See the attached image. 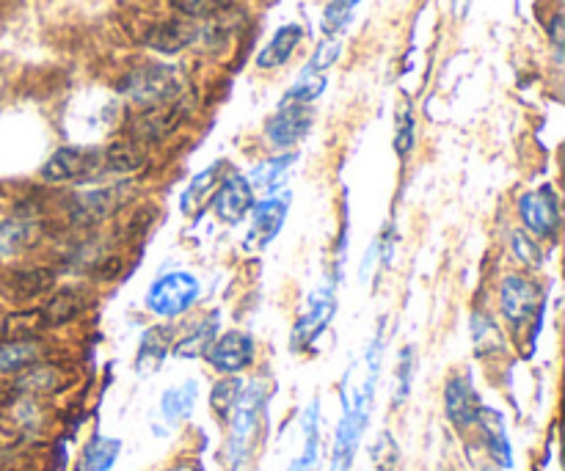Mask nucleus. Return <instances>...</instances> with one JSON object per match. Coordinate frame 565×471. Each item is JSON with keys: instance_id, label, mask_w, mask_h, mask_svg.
Wrapping results in <instances>:
<instances>
[{"instance_id": "9b49d317", "label": "nucleus", "mask_w": 565, "mask_h": 471, "mask_svg": "<svg viewBox=\"0 0 565 471\" xmlns=\"http://www.w3.org/2000/svg\"><path fill=\"white\" fill-rule=\"evenodd\" d=\"M519 215H522L527 232L535 237H552L561 226V207L552 188H539L519 199Z\"/></svg>"}, {"instance_id": "ea45409f", "label": "nucleus", "mask_w": 565, "mask_h": 471, "mask_svg": "<svg viewBox=\"0 0 565 471\" xmlns=\"http://www.w3.org/2000/svg\"><path fill=\"white\" fill-rule=\"evenodd\" d=\"M373 461L381 471H395L397 467V445L390 433H381L373 447Z\"/></svg>"}, {"instance_id": "39448f33", "label": "nucleus", "mask_w": 565, "mask_h": 471, "mask_svg": "<svg viewBox=\"0 0 565 471\" xmlns=\"http://www.w3.org/2000/svg\"><path fill=\"white\" fill-rule=\"evenodd\" d=\"M105 171H108V165H105L103 149L64 147L44 163L42 176L47 182H83L97 180Z\"/></svg>"}, {"instance_id": "dca6fc26", "label": "nucleus", "mask_w": 565, "mask_h": 471, "mask_svg": "<svg viewBox=\"0 0 565 471\" xmlns=\"http://www.w3.org/2000/svg\"><path fill=\"white\" fill-rule=\"evenodd\" d=\"M182 116H185V110H182L180 103L166 105V108L147 110V114L138 116V119L132 121V127H130L132 141H138V143L163 141V138H169L171 132L177 130V125L182 121Z\"/></svg>"}, {"instance_id": "f257e3e1", "label": "nucleus", "mask_w": 565, "mask_h": 471, "mask_svg": "<svg viewBox=\"0 0 565 471\" xmlns=\"http://www.w3.org/2000/svg\"><path fill=\"white\" fill-rule=\"evenodd\" d=\"M381 347H384V331L373 336L367 353H364V373L356 389L348 381L342 384V417L337 425L334 447H331V471H351L356 461L359 445H362L370 411H373L375 386H379Z\"/></svg>"}, {"instance_id": "1a4fd4ad", "label": "nucleus", "mask_w": 565, "mask_h": 471, "mask_svg": "<svg viewBox=\"0 0 565 471\" xmlns=\"http://www.w3.org/2000/svg\"><path fill=\"white\" fill-rule=\"evenodd\" d=\"M315 114L309 105H296V103H281L279 110L268 119L265 125V138L274 149H290L296 147L301 138H307V132L312 130Z\"/></svg>"}, {"instance_id": "b1692460", "label": "nucleus", "mask_w": 565, "mask_h": 471, "mask_svg": "<svg viewBox=\"0 0 565 471\" xmlns=\"http://www.w3.org/2000/svg\"><path fill=\"white\" fill-rule=\"evenodd\" d=\"M39 224L28 218H11L0 224V257H17L36 246Z\"/></svg>"}, {"instance_id": "7c9ffc66", "label": "nucleus", "mask_w": 565, "mask_h": 471, "mask_svg": "<svg viewBox=\"0 0 565 471\" xmlns=\"http://www.w3.org/2000/svg\"><path fill=\"white\" fill-rule=\"evenodd\" d=\"M243 381L237 378V375H226V378H221L218 384L213 386V392H210V408L215 411V417L221 419V422H226L232 414V408L237 406V400H241L243 395Z\"/></svg>"}, {"instance_id": "7ed1b4c3", "label": "nucleus", "mask_w": 565, "mask_h": 471, "mask_svg": "<svg viewBox=\"0 0 565 471\" xmlns=\"http://www.w3.org/2000/svg\"><path fill=\"white\" fill-rule=\"evenodd\" d=\"M182 88H185V83H182L180 72L166 64H143L127 72L125 81H121V92L147 110L180 103Z\"/></svg>"}, {"instance_id": "4c0bfd02", "label": "nucleus", "mask_w": 565, "mask_h": 471, "mask_svg": "<svg viewBox=\"0 0 565 471\" xmlns=\"http://www.w3.org/2000/svg\"><path fill=\"white\" fill-rule=\"evenodd\" d=\"M414 381V347H406L401 353V362H397V386H395V406H401L403 400L412 392Z\"/></svg>"}, {"instance_id": "58836bf2", "label": "nucleus", "mask_w": 565, "mask_h": 471, "mask_svg": "<svg viewBox=\"0 0 565 471\" xmlns=\"http://www.w3.org/2000/svg\"><path fill=\"white\" fill-rule=\"evenodd\" d=\"M511 243H513V251H516V257L522 259V265H527V268H541V259H544V254H541V246L533 240V237L524 235V232H513Z\"/></svg>"}, {"instance_id": "a878e982", "label": "nucleus", "mask_w": 565, "mask_h": 471, "mask_svg": "<svg viewBox=\"0 0 565 471\" xmlns=\"http://www.w3.org/2000/svg\"><path fill=\"white\" fill-rule=\"evenodd\" d=\"M296 160H298L296 152H287V154H274V158L254 165V171L248 174V185H252V191H274V188L285 180L287 171L296 165Z\"/></svg>"}, {"instance_id": "37998d69", "label": "nucleus", "mask_w": 565, "mask_h": 471, "mask_svg": "<svg viewBox=\"0 0 565 471\" xmlns=\"http://www.w3.org/2000/svg\"><path fill=\"white\" fill-rule=\"evenodd\" d=\"M456 6H458V11L463 14V11H467V6H469V0H456Z\"/></svg>"}, {"instance_id": "20e7f679", "label": "nucleus", "mask_w": 565, "mask_h": 471, "mask_svg": "<svg viewBox=\"0 0 565 471\" xmlns=\"http://www.w3.org/2000/svg\"><path fill=\"white\" fill-rule=\"evenodd\" d=\"M199 292H202V287H199L196 276L185 274V270H174V274L160 276V279L149 287L147 307L149 312H154L158 318H180L182 312H188V309L196 303Z\"/></svg>"}, {"instance_id": "0eeeda50", "label": "nucleus", "mask_w": 565, "mask_h": 471, "mask_svg": "<svg viewBox=\"0 0 565 471\" xmlns=\"http://www.w3.org/2000/svg\"><path fill=\"white\" fill-rule=\"evenodd\" d=\"M334 309H337V287L334 285H326L309 298V307L301 318L296 320L292 325V336H290V345L292 351H307L312 347V342L329 329L331 318H334Z\"/></svg>"}, {"instance_id": "e433bc0d", "label": "nucleus", "mask_w": 565, "mask_h": 471, "mask_svg": "<svg viewBox=\"0 0 565 471\" xmlns=\"http://www.w3.org/2000/svg\"><path fill=\"white\" fill-rule=\"evenodd\" d=\"M232 0H174V9L180 11L185 20H196V17H207L213 11L230 9Z\"/></svg>"}, {"instance_id": "c756f323", "label": "nucleus", "mask_w": 565, "mask_h": 471, "mask_svg": "<svg viewBox=\"0 0 565 471\" xmlns=\"http://www.w3.org/2000/svg\"><path fill=\"white\" fill-rule=\"evenodd\" d=\"M105 152V165H108L110 174H130V171L141 169L143 165V152L136 147V141H116L110 143Z\"/></svg>"}, {"instance_id": "412c9836", "label": "nucleus", "mask_w": 565, "mask_h": 471, "mask_svg": "<svg viewBox=\"0 0 565 471\" xmlns=\"http://www.w3.org/2000/svg\"><path fill=\"white\" fill-rule=\"evenodd\" d=\"M303 39V28L298 22H290V25H281L279 31L270 36V42L265 44L263 53L257 55L259 69H276V66H285L287 61L292 58V53L298 50Z\"/></svg>"}, {"instance_id": "a19ab883", "label": "nucleus", "mask_w": 565, "mask_h": 471, "mask_svg": "<svg viewBox=\"0 0 565 471\" xmlns=\"http://www.w3.org/2000/svg\"><path fill=\"white\" fill-rule=\"evenodd\" d=\"M550 36L555 42V47H563V14H555V20L550 22Z\"/></svg>"}, {"instance_id": "6ab92c4d", "label": "nucleus", "mask_w": 565, "mask_h": 471, "mask_svg": "<svg viewBox=\"0 0 565 471\" xmlns=\"http://www.w3.org/2000/svg\"><path fill=\"white\" fill-rule=\"evenodd\" d=\"M169 353H171V329L152 325V329L143 331L141 345H138L136 373L143 375V378H149V375H154L160 367H163Z\"/></svg>"}, {"instance_id": "cd10ccee", "label": "nucleus", "mask_w": 565, "mask_h": 471, "mask_svg": "<svg viewBox=\"0 0 565 471\" xmlns=\"http://www.w3.org/2000/svg\"><path fill=\"white\" fill-rule=\"evenodd\" d=\"M39 362V345L31 340H14L0 345V375L17 373Z\"/></svg>"}, {"instance_id": "f704fd0d", "label": "nucleus", "mask_w": 565, "mask_h": 471, "mask_svg": "<svg viewBox=\"0 0 565 471\" xmlns=\"http://www.w3.org/2000/svg\"><path fill=\"white\" fill-rule=\"evenodd\" d=\"M342 53V42L340 39H326V42L318 44V50L312 53V58H309L307 69H303V75H323L329 66L337 64V58H340Z\"/></svg>"}, {"instance_id": "5701e85b", "label": "nucleus", "mask_w": 565, "mask_h": 471, "mask_svg": "<svg viewBox=\"0 0 565 471\" xmlns=\"http://www.w3.org/2000/svg\"><path fill=\"white\" fill-rule=\"evenodd\" d=\"M121 456V441L114 436L97 433L92 441H86L81 452L77 471H110Z\"/></svg>"}, {"instance_id": "a211bd4d", "label": "nucleus", "mask_w": 565, "mask_h": 471, "mask_svg": "<svg viewBox=\"0 0 565 471\" xmlns=\"http://www.w3.org/2000/svg\"><path fill=\"white\" fill-rule=\"evenodd\" d=\"M199 36V28L193 20H166V22H158V25L149 31L147 36V44L152 50H158V53H166V55H174L180 53V50H185L188 44L196 42Z\"/></svg>"}, {"instance_id": "423d86ee", "label": "nucleus", "mask_w": 565, "mask_h": 471, "mask_svg": "<svg viewBox=\"0 0 565 471\" xmlns=\"http://www.w3.org/2000/svg\"><path fill=\"white\" fill-rule=\"evenodd\" d=\"M500 303L502 314L511 320L516 329H524V325H539L541 320V290L539 285H533L524 276H505L500 287Z\"/></svg>"}, {"instance_id": "9d476101", "label": "nucleus", "mask_w": 565, "mask_h": 471, "mask_svg": "<svg viewBox=\"0 0 565 471\" xmlns=\"http://www.w3.org/2000/svg\"><path fill=\"white\" fill-rule=\"evenodd\" d=\"M480 392L475 389V381L472 375L461 373V375H452L445 386V414H447V422L458 430H467L472 428L475 419H478L480 411Z\"/></svg>"}, {"instance_id": "bb28decb", "label": "nucleus", "mask_w": 565, "mask_h": 471, "mask_svg": "<svg viewBox=\"0 0 565 471\" xmlns=\"http://www.w3.org/2000/svg\"><path fill=\"white\" fill-rule=\"evenodd\" d=\"M215 334H218V314H207L204 320H199L196 329L180 340L174 345L177 358H199L210 351V345L215 342Z\"/></svg>"}, {"instance_id": "4468645a", "label": "nucleus", "mask_w": 565, "mask_h": 471, "mask_svg": "<svg viewBox=\"0 0 565 471\" xmlns=\"http://www.w3.org/2000/svg\"><path fill=\"white\" fill-rule=\"evenodd\" d=\"M125 196L127 185L94 188V191L77 193L72 199V221H77V224H99L125 204Z\"/></svg>"}, {"instance_id": "72a5a7b5", "label": "nucleus", "mask_w": 565, "mask_h": 471, "mask_svg": "<svg viewBox=\"0 0 565 471\" xmlns=\"http://www.w3.org/2000/svg\"><path fill=\"white\" fill-rule=\"evenodd\" d=\"M326 92V75H301V81L285 94L281 103H296V105H309Z\"/></svg>"}, {"instance_id": "c9c22d12", "label": "nucleus", "mask_w": 565, "mask_h": 471, "mask_svg": "<svg viewBox=\"0 0 565 471\" xmlns=\"http://www.w3.org/2000/svg\"><path fill=\"white\" fill-rule=\"evenodd\" d=\"M414 147V110L412 105H403L397 114V132H395V149L401 158H406Z\"/></svg>"}, {"instance_id": "6e6552de", "label": "nucleus", "mask_w": 565, "mask_h": 471, "mask_svg": "<svg viewBox=\"0 0 565 471\" xmlns=\"http://www.w3.org/2000/svg\"><path fill=\"white\" fill-rule=\"evenodd\" d=\"M254 336L246 331H226L224 336L210 345V351L204 353L210 362V367L221 375H241L243 370H248L254 364Z\"/></svg>"}, {"instance_id": "f8f14e48", "label": "nucleus", "mask_w": 565, "mask_h": 471, "mask_svg": "<svg viewBox=\"0 0 565 471\" xmlns=\"http://www.w3.org/2000/svg\"><path fill=\"white\" fill-rule=\"evenodd\" d=\"M287 213H290V193L281 196L263 199L252 207V226H248L246 246L248 248H265L285 226Z\"/></svg>"}, {"instance_id": "aec40b11", "label": "nucleus", "mask_w": 565, "mask_h": 471, "mask_svg": "<svg viewBox=\"0 0 565 471\" xmlns=\"http://www.w3.org/2000/svg\"><path fill=\"white\" fill-rule=\"evenodd\" d=\"M320 469V406L309 403L301 414V452L292 461L290 471H318Z\"/></svg>"}, {"instance_id": "2eb2a0df", "label": "nucleus", "mask_w": 565, "mask_h": 471, "mask_svg": "<svg viewBox=\"0 0 565 471\" xmlns=\"http://www.w3.org/2000/svg\"><path fill=\"white\" fill-rule=\"evenodd\" d=\"M475 425L480 428V436H483V445L486 450H489L491 461L502 469H511L513 447H511V436H508V428H505V417H502L497 408L480 406Z\"/></svg>"}, {"instance_id": "473e14b6", "label": "nucleus", "mask_w": 565, "mask_h": 471, "mask_svg": "<svg viewBox=\"0 0 565 471\" xmlns=\"http://www.w3.org/2000/svg\"><path fill=\"white\" fill-rule=\"evenodd\" d=\"M359 3L362 0H331L323 11V20H320V28H323L326 36H337L340 31H345V25L351 22Z\"/></svg>"}, {"instance_id": "2f4dec72", "label": "nucleus", "mask_w": 565, "mask_h": 471, "mask_svg": "<svg viewBox=\"0 0 565 471\" xmlns=\"http://www.w3.org/2000/svg\"><path fill=\"white\" fill-rule=\"evenodd\" d=\"M55 274L47 268H31V270H20L11 279V290H14L17 298H36L44 296L47 290H53Z\"/></svg>"}, {"instance_id": "ddd939ff", "label": "nucleus", "mask_w": 565, "mask_h": 471, "mask_svg": "<svg viewBox=\"0 0 565 471\" xmlns=\"http://www.w3.org/2000/svg\"><path fill=\"white\" fill-rule=\"evenodd\" d=\"M213 207L224 224H241L246 213L254 207V191L246 176L226 174L221 176L218 188L213 191Z\"/></svg>"}, {"instance_id": "c85d7f7f", "label": "nucleus", "mask_w": 565, "mask_h": 471, "mask_svg": "<svg viewBox=\"0 0 565 471\" xmlns=\"http://www.w3.org/2000/svg\"><path fill=\"white\" fill-rule=\"evenodd\" d=\"M472 342L475 353L478 356H497V353L505 351V340H502V331L497 329V323L486 314H475L472 318Z\"/></svg>"}, {"instance_id": "4be33fe9", "label": "nucleus", "mask_w": 565, "mask_h": 471, "mask_svg": "<svg viewBox=\"0 0 565 471\" xmlns=\"http://www.w3.org/2000/svg\"><path fill=\"white\" fill-rule=\"evenodd\" d=\"M83 307H86V296L77 287H64L58 296L44 303V309H39V323L44 329H58V325L72 323L83 312Z\"/></svg>"}, {"instance_id": "f03ea898", "label": "nucleus", "mask_w": 565, "mask_h": 471, "mask_svg": "<svg viewBox=\"0 0 565 471\" xmlns=\"http://www.w3.org/2000/svg\"><path fill=\"white\" fill-rule=\"evenodd\" d=\"M268 392L263 384L243 386V395L230 414V439H226V463L230 471H241L259 445V430L265 419Z\"/></svg>"}, {"instance_id": "79ce46f5", "label": "nucleus", "mask_w": 565, "mask_h": 471, "mask_svg": "<svg viewBox=\"0 0 565 471\" xmlns=\"http://www.w3.org/2000/svg\"><path fill=\"white\" fill-rule=\"evenodd\" d=\"M171 471H202V469H199L196 463H177V467Z\"/></svg>"}, {"instance_id": "f3484780", "label": "nucleus", "mask_w": 565, "mask_h": 471, "mask_svg": "<svg viewBox=\"0 0 565 471\" xmlns=\"http://www.w3.org/2000/svg\"><path fill=\"white\" fill-rule=\"evenodd\" d=\"M196 397H199V384L196 381H182V384L171 386L160 395V406H158V417L160 422L166 425V430L180 428L182 422H188V417L196 408Z\"/></svg>"}, {"instance_id": "393cba45", "label": "nucleus", "mask_w": 565, "mask_h": 471, "mask_svg": "<svg viewBox=\"0 0 565 471\" xmlns=\"http://www.w3.org/2000/svg\"><path fill=\"white\" fill-rule=\"evenodd\" d=\"M221 169H224V163H215V165H210V169H204L202 174L193 176V182L188 185V191L182 193V202H180L182 213L199 215L202 204L207 202V199H213V191L218 188Z\"/></svg>"}]
</instances>
